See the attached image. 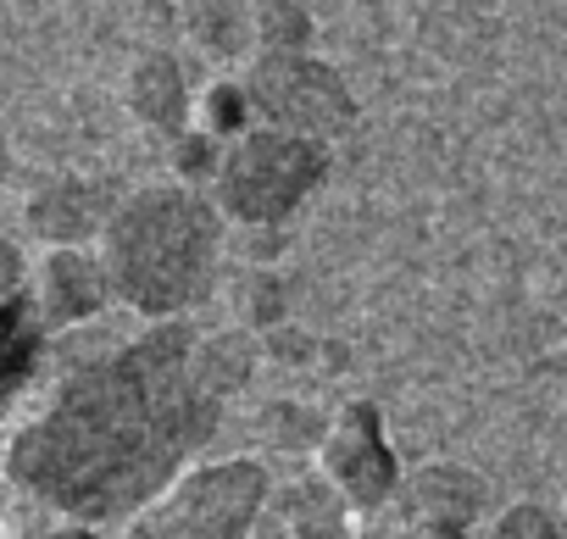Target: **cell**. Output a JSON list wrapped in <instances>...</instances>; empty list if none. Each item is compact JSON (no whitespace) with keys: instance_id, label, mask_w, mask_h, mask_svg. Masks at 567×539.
I'll list each match as a JSON object with an SVG mask.
<instances>
[{"instance_id":"1","label":"cell","mask_w":567,"mask_h":539,"mask_svg":"<svg viewBox=\"0 0 567 539\" xmlns=\"http://www.w3.org/2000/svg\"><path fill=\"white\" fill-rule=\"evenodd\" d=\"M195 340L184 318H167L68 373L12 434V484L79 528L140 517L223 423V401L195 373Z\"/></svg>"},{"instance_id":"2","label":"cell","mask_w":567,"mask_h":539,"mask_svg":"<svg viewBox=\"0 0 567 539\" xmlns=\"http://www.w3.org/2000/svg\"><path fill=\"white\" fill-rule=\"evenodd\" d=\"M223 222L228 217L217 211V200L178 178L117 195V211L95 239L112 296L151 323L184 318L217 284Z\"/></svg>"},{"instance_id":"3","label":"cell","mask_w":567,"mask_h":539,"mask_svg":"<svg viewBox=\"0 0 567 539\" xmlns=\"http://www.w3.org/2000/svg\"><path fill=\"white\" fill-rule=\"evenodd\" d=\"M329 162H334L329 145L256 123L250 134L223 145V162H217L206 195L239 228H278L307 206V195L323 189Z\"/></svg>"},{"instance_id":"4","label":"cell","mask_w":567,"mask_h":539,"mask_svg":"<svg viewBox=\"0 0 567 539\" xmlns=\"http://www.w3.org/2000/svg\"><path fill=\"white\" fill-rule=\"evenodd\" d=\"M267 495L272 473L256 456L195 462L140 517H128L123 539H250Z\"/></svg>"},{"instance_id":"5","label":"cell","mask_w":567,"mask_h":539,"mask_svg":"<svg viewBox=\"0 0 567 539\" xmlns=\"http://www.w3.org/2000/svg\"><path fill=\"white\" fill-rule=\"evenodd\" d=\"M239 79L261 128L301 134L318 145L346 139L362 112L351 95V79L318 51H256Z\"/></svg>"},{"instance_id":"6","label":"cell","mask_w":567,"mask_h":539,"mask_svg":"<svg viewBox=\"0 0 567 539\" xmlns=\"http://www.w3.org/2000/svg\"><path fill=\"white\" fill-rule=\"evenodd\" d=\"M318 473L340 489V500L351 511H384L401 495L406 478L395 467V450L384 439V423H379L373 401H357L329 423V434L318 445Z\"/></svg>"},{"instance_id":"7","label":"cell","mask_w":567,"mask_h":539,"mask_svg":"<svg viewBox=\"0 0 567 539\" xmlns=\"http://www.w3.org/2000/svg\"><path fill=\"white\" fill-rule=\"evenodd\" d=\"M29 296H34V307H40L51 334L56 329H79V323L101 318L117 301L95 245H45L40 261L29 267Z\"/></svg>"},{"instance_id":"8","label":"cell","mask_w":567,"mask_h":539,"mask_svg":"<svg viewBox=\"0 0 567 539\" xmlns=\"http://www.w3.org/2000/svg\"><path fill=\"white\" fill-rule=\"evenodd\" d=\"M250 539H357V533H351V506L318 473V478L272 484V495H267Z\"/></svg>"},{"instance_id":"9","label":"cell","mask_w":567,"mask_h":539,"mask_svg":"<svg viewBox=\"0 0 567 539\" xmlns=\"http://www.w3.org/2000/svg\"><path fill=\"white\" fill-rule=\"evenodd\" d=\"M484 495H489V484L473 467H462V462H429V467L406 473V484H401L395 500H401L406 528H473L478 511H484Z\"/></svg>"},{"instance_id":"10","label":"cell","mask_w":567,"mask_h":539,"mask_svg":"<svg viewBox=\"0 0 567 539\" xmlns=\"http://www.w3.org/2000/svg\"><path fill=\"white\" fill-rule=\"evenodd\" d=\"M123 106L151 134L178 139L195 123V84H189V73L173 51H145V56H134V68L123 79Z\"/></svg>"},{"instance_id":"11","label":"cell","mask_w":567,"mask_h":539,"mask_svg":"<svg viewBox=\"0 0 567 539\" xmlns=\"http://www.w3.org/2000/svg\"><path fill=\"white\" fill-rule=\"evenodd\" d=\"M112 211H117V200L101 184H90V178H51L29 200V228L45 245H95Z\"/></svg>"},{"instance_id":"12","label":"cell","mask_w":567,"mask_h":539,"mask_svg":"<svg viewBox=\"0 0 567 539\" xmlns=\"http://www.w3.org/2000/svg\"><path fill=\"white\" fill-rule=\"evenodd\" d=\"M45 318L34 307V296H12V301H0V401H12L29 373L40 367V351H45Z\"/></svg>"},{"instance_id":"13","label":"cell","mask_w":567,"mask_h":539,"mask_svg":"<svg viewBox=\"0 0 567 539\" xmlns=\"http://www.w3.org/2000/svg\"><path fill=\"white\" fill-rule=\"evenodd\" d=\"M184 34L206 56L228 62L256 45V0H184Z\"/></svg>"},{"instance_id":"14","label":"cell","mask_w":567,"mask_h":539,"mask_svg":"<svg viewBox=\"0 0 567 539\" xmlns=\"http://www.w3.org/2000/svg\"><path fill=\"white\" fill-rule=\"evenodd\" d=\"M195 128H206L212 139H239L256 128V112H250V95H245V79H212L206 90H195Z\"/></svg>"},{"instance_id":"15","label":"cell","mask_w":567,"mask_h":539,"mask_svg":"<svg viewBox=\"0 0 567 539\" xmlns=\"http://www.w3.org/2000/svg\"><path fill=\"white\" fill-rule=\"evenodd\" d=\"M318 18L307 0H256V51H312Z\"/></svg>"},{"instance_id":"16","label":"cell","mask_w":567,"mask_h":539,"mask_svg":"<svg viewBox=\"0 0 567 539\" xmlns=\"http://www.w3.org/2000/svg\"><path fill=\"white\" fill-rule=\"evenodd\" d=\"M261 428H267L272 445H284V450H318L323 434H329V417H318V412H307V406H296V401H272V406L261 412Z\"/></svg>"},{"instance_id":"17","label":"cell","mask_w":567,"mask_h":539,"mask_svg":"<svg viewBox=\"0 0 567 539\" xmlns=\"http://www.w3.org/2000/svg\"><path fill=\"white\" fill-rule=\"evenodd\" d=\"M561 522L550 506L539 500H512L506 511H495V522L484 528V539H561Z\"/></svg>"},{"instance_id":"18","label":"cell","mask_w":567,"mask_h":539,"mask_svg":"<svg viewBox=\"0 0 567 539\" xmlns=\"http://www.w3.org/2000/svg\"><path fill=\"white\" fill-rule=\"evenodd\" d=\"M23 290H29V261L12 239H0V301H12Z\"/></svg>"},{"instance_id":"19","label":"cell","mask_w":567,"mask_h":539,"mask_svg":"<svg viewBox=\"0 0 567 539\" xmlns=\"http://www.w3.org/2000/svg\"><path fill=\"white\" fill-rule=\"evenodd\" d=\"M395 539H473L467 528H401Z\"/></svg>"},{"instance_id":"20","label":"cell","mask_w":567,"mask_h":539,"mask_svg":"<svg viewBox=\"0 0 567 539\" xmlns=\"http://www.w3.org/2000/svg\"><path fill=\"white\" fill-rule=\"evenodd\" d=\"M45 539H101L95 528H56V533H45Z\"/></svg>"},{"instance_id":"21","label":"cell","mask_w":567,"mask_h":539,"mask_svg":"<svg viewBox=\"0 0 567 539\" xmlns=\"http://www.w3.org/2000/svg\"><path fill=\"white\" fill-rule=\"evenodd\" d=\"M0 184H7V156H0Z\"/></svg>"},{"instance_id":"22","label":"cell","mask_w":567,"mask_h":539,"mask_svg":"<svg viewBox=\"0 0 567 539\" xmlns=\"http://www.w3.org/2000/svg\"><path fill=\"white\" fill-rule=\"evenodd\" d=\"M561 539H567V522H561Z\"/></svg>"}]
</instances>
